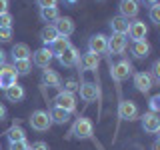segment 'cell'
I'll return each mask as SVG.
<instances>
[{
  "label": "cell",
  "instance_id": "ac0fdd59",
  "mask_svg": "<svg viewBox=\"0 0 160 150\" xmlns=\"http://www.w3.org/2000/svg\"><path fill=\"white\" fill-rule=\"evenodd\" d=\"M4 96H6L8 102H14V104H18V102H22L24 98H26V90H24V86H20V84H12V86H8L6 90H4Z\"/></svg>",
  "mask_w": 160,
  "mask_h": 150
},
{
  "label": "cell",
  "instance_id": "ab89813d",
  "mask_svg": "<svg viewBox=\"0 0 160 150\" xmlns=\"http://www.w3.org/2000/svg\"><path fill=\"white\" fill-rule=\"evenodd\" d=\"M4 64H6V52L0 48V66H4Z\"/></svg>",
  "mask_w": 160,
  "mask_h": 150
},
{
  "label": "cell",
  "instance_id": "ffe728a7",
  "mask_svg": "<svg viewBox=\"0 0 160 150\" xmlns=\"http://www.w3.org/2000/svg\"><path fill=\"white\" fill-rule=\"evenodd\" d=\"M150 50H152V46H150L148 40H138V42H132L130 52H132V56L136 60H144L150 54Z\"/></svg>",
  "mask_w": 160,
  "mask_h": 150
},
{
  "label": "cell",
  "instance_id": "ba28073f",
  "mask_svg": "<svg viewBox=\"0 0 160 150\" xmlns=\"http://www.w3.org/2000/svg\"><path fill=\"white\" fill-rule=\"evenodd\" d=\"M118 16H122V18H136L138 16V12H140V2L138 0H120V4H118Z\"/></svg>",
  "mask_w": 160,
  "mask_h": 150
},
{
  "label": "cell",
  "instance_id": "83f0119b",
  "mask_svg": "<svg viewBox=\"0 0 160 150\" xmlns=\"http://www.w3.org/2000/svg\"><path fill=\"white\" fill-rule=\"evenodd\" d=\"M6 136H8V142H18V140H26V132L20 126H12L6 132Z\"/></svg>",
  "mask_w": 160,
  "mask_h": 150
},
{
  "label": "cell",
  "instance_id": "44dd1931",
  "mask_svg": "<svg viewBox=\"0 0 160 150\" xmlns=\"http://www.w3.org/2000/svg\"><path fill=\"white\" fill-rule=\"evenodd\" d=\"M48 116H50V120H52V124H66L70 120V112H66L64 108L56 106V104H52L50 110H48Z\"/></svg>",
  "mask_w": 160,
  "mask_h": 150
},
{
  "label": "cell",
  "instance_id": "6da1fadb",
  "mask_svg": "<svg viewBox=\"0 0 160 150\" xmlns=\"http://www.w3.org/2000/svg\"><path fill=\"white\" fill-rule=\"evenodd\" d=\"M76 140H90L94 134V126H92V120L86 118V116H78L76 122L72 124V130H70Z\"/></svg>",
  "mask_w": 160,
  "mask_h": 150
},
{
  "label": "cell",
  "instance_id": "d590c367",
  "mask_svg": "<svg viewBox=\"0 0 160 150\" xmlns=\"http://www.w3.org/2000/svg\"><path fill=\"white\" fill-rule=\"evenodd\" d=\"M64 90L74 94V92L78 90V82H76V80H66V82H64Z\"/></svg>",
  "mask_w": 160,
  "mask_h": 150
},
{
  "label": "cell",
  "instance_id": "d4e9b609",
  "mask_svg": "<svg viewBox=\"0 0 160 150\" xmlns=\"http://www.w3.org/2000/svg\"><path fill=\"white\" fill-rule=\"evenodd\" d=\"M56 38H58V32H56V28H54V24H46V26L40 30V40H42L46 46H50Z\"/></svg>",
  "mask_w": 160,
  "mask_h": 150
},
{
  "label": "cell",
  "instance_id": "e575fe53",
  "mask_svg": "<svg viewBox=\"0 0 160 150\" xmlns=\"http://www.w3.org/2000/svg\"><path fill=\"white\" fill-rule=\"evenodd\" d=\"M30 150H50L48 142H44V140H36V142L30 144Z\"/></svg>",
  "mask_w": 160,
  "mask_h": 150
},
{
  "label": "cell",
  "instance_id": "f35d334b",
  "mask_svg": "<svg viewBox=\"0 0 160 150\" xmlns=\"http://www.w3.org/2000/svg\"><path fill=\"white\" fill-rule=\"evenodd\" d=\"M6 114H8V112H6V106H4V104L0 102V122H2V120L6 118Z\"/></svg>",
  "mask_w": 160,
  "mask_h": 150
},
{
  "label": "cell",
  "instance_id": "4316f807",
  "mask_svg": "<svg viewBox=\"0 0 160 150\" xmlns=\"http://www.w3.org/2000/svg\"><path fill=\"white\" fill-rule=\"evenodd\" d=\"M12 68L16 70L18 76H26V74H30V70H32V62H30V58H26V60H14Z\"/></svg>",
  "mask_w": 160,
  "mask_h": 150
},
{
  "label": "cell",
  "instance_id": "1f68e13d",
  "mask_svg": "<svg viewBox=\"0 0 160 150\" xmlns=\"http://www.w3.org/2000/svg\"><path fill=\"white\" fill-rule=\"evenodd\" d=\"M152 72H150V76H152V80H154V84H158L160 82V60H154L152 62Z\"/></svg>",
  "mask_w": 160,
  "mask_h": 150
},
{
  "label": "cell",
  "instance_id": "b9f144b4",
  "mask_svg": "<svg viewBox=\"0 0 160 150\" xmlns=\"http://www.w3.org/2000/svg\"><path fill=\"white\" fill-rule=\"evenodd\" d=\"M152 150H160V142H158V140H154V144H152Z\"/></svg>",
  "mask_w": 160,
  "mask_h": 150
},
{
  "label": "cell",
  "instance_id": "4dcf8cb0",
  "mask_svg": "<svg viewBox=\"0 0 160 150\" xmlns=\"http://www.w3.org/2000/svg\"><path fill=\"white\" fill-rule=\"evenodd\" d=\"M148 106H150V112H154V114L160 112V94H154V96L148 100Z\"/></svg>",
  "mask_w": 160,
  "mask_h": 150
},
{
  "label": "cell",
  "instance_id": "cb8c5ba5",
  "mask_svg": "<svg viewBox=\"0 0 160 150\" xmlns=\"http://www.w3.org/2000/svg\"><path fill=\"white\" fill-rule=\"evenodd\" d=\"M40 20L42 22H46V24H54L58 20L60 16V12H58V6H48V8H40Z\"/></svg>",
  "mask_w": 160,
  "mask_h": 150
},
{
  "label": "cell",
  "instance_id": "7c38bea8",
  "mask_svg": "<svg viewBox=\"0 0 160 150\" xmlns=\"http://www.w3.org/2000/svg\"><path fill=\"white\" fill-rule=\"evenodd\" d=\"M98 64H100V56H96L94 52H88L82 54L78 58V64L76 66L80 68V72H88V70H98Z\"/></svg>",
  "mask_w": 160,
  "mask_h": 150
},
{
  "label": "cell",
  "instance_id": "d6a6232c",
  "mask_svg": "<svg viewBox=\"0 0 160 150\" xmlns=\"http://www.w3.org/2000/svg\"><path fill=\"white\" fill-rule=\"evenodd\" d=\"M10 150H30V144L26 140H18V142H10Z\"/></svg>",
  "mask_w": 160,
  "mask_h": 150
},
{
  "label": "cell",
  "instance_id": "d6986e66",
  "mask_svg": "<svg viewBox=\"0 0 160 150\" xmlns=\"http://www.w3.org/2000/svg\"><path fill=\"white\" fill-rule=\"evenodd\" d=\"M42 84L48 88H62V78L56 70H50V68H44L42 72Z\"/></svg>",
  "mask_w": 160,
  "mask_h": 150
},
{
  "label": "cell",
  "instance_id": "484cf974",
  "mask_svg": "<svg viewBox=\"0 0 160 150\" xmlns=\"http://www.w3.org/2000/svg\"><path fill=\"white\" fill-rule=\"evenodd\" d=\"M68 46H70V40H68L66 36H58V38L54 40V42L50 44L48 48H50V52H52L54 56L58 58V56H60V54H62V52H64V50H66Z\"/></svg>",
  "mask_w": 160,
  "mask_h": 150
},
{
  "label": "cell",
  "instance_id": "74e56055",
  "mask_svg": "<svg viewBox=\"0 0 160 150\" xmlns=\"http://www.w3.org/2000/svg\"><path fill=\"white\" fill-rule=\"evenodd\" d=\"M8 0H0V14H4V12H8Z\"/></svg>",
  "mask_w": 160,
  "mask_h": 150
},
{
  "label": "cell",
  "instance_id": "603a6c76",
  "mask_svg": "<svg viewBox=\"0 0 160 150\" xmlns=\"http://www.w3.org/2000/svg\"><path fill=\"white\" fill-rule=\"evenodd\" d=\"M108 24H110V30H112V34H124V36L128 34L130 22H128L126 18H122V16H114Z\"/></svg>",
  "mask_w": 160,
  "mask_h": 150
},
{
  "label": "cell",
  "instance_id": "7402d4cb",
  "mask_svg": "<svg viewBox=\"0 0 160 150\" xmlns=\"http://www.w3.org/2000/svg\"><path fill=\"white\" fill-rule=\"evenodd\" d=\"M10 56H12V62H14V60H26V58L32 56V50H30L28 44L16 42L12 46V50H10Z\"/></svg>",
  "mask_w": 160,
  "mask_h": 150
},
{
  "label": "cell",
  "instance_id": "ee69618b",
  "mask_svg": "<svg viewBox=\"0 0 160 150\" xmlns=\"http://www.w3.org/2000/svg\"><path fill=\"white\" fill-rule=\"evenodd\" d=\"M68 2H74V0H68Z\"/></svg>",
  "mask_w": 160,
  "mask_h": 150
},
{
  "label": "cell",
  "instance_id": "2e32d148",
  "mask_svg": "<svg viewBox=\"0 0 160 150\" xmlns=\"http://www.w3.org/2000/svg\"><path fill=\"white\" fill-rule=\"evenodd\" d=\"M54 28H56L58 36H70L74 32V20L70 16H58V20L54 22Z\"/></svg>",
  "mask_w": 160,
  "mask_h": 150
},
{
  "label": "cell",
  "instance_id": "3957f363",
  "mask_svg": "<svg viewBox=\"0 0 160 150\" xmlns=\"http://www.w3.org/2000/svg\"><path fill=\"white\" fill-rule=\"evenodd\" d=\"M128 46V38L124 34H112V36H106V52L116 56V54H122Z\"/></svg>",
  "mask_w": 160,
  "mask_h": 150
},
{
  "label": "cell",
  "instance_id": "8992f818",
  "mask_svg": "<svg viewBox=\"0 0 160 150\" xmlns=\"http://www.w3.org/2000/svg\"><path fill=\"white\" fill-rule=\"evenodd\" d=\"M54 104L60 108H64L66 112L74 114L76 112V96H74L72 92H66V90H60L56 94V98H54Z\"/></svg>",
  "mask_w": 160,
  "mask_h": 150
},
{
  "label": "cell",
  "instance_id": "836d02e7",
  "mask_svg": "<svg viewBox=\"0 0 160 150\" xmlns=\"http://www.w3.org/2000/svg\"><path fill=\"white\" fill-rule=\"evenodd\" d=\"M12 40V28H0V42H10Z\"/></svg>",
  "mask_w": 160,
  "mask_h": 150
},
{
  "label": "cell",
  "instance_id": "7bdbcfd3",
  "mask_svg": "<svg viewBox=\"0 0 160 150\" xmlns=\"http://www.w3.org/2000/svg\"><path fill=\"white\" fill-rule=\"evenodd\" d=\"M96 2H106V0H96Z\"/></svg>",
  "mask_w": 160,
  "mask_h": 150
},
{
  "label": "cell",
  "instance_id": "7a4b0ae2",
  "mask_svg": "<svg viewBox=\"0 0 160 150\" xmlns=\"http://www.w3.org/2000/svg\"><path fill=\"white\" fill-rule=\"evenodd\" d=\"M28 122H30V128L36 130V132H46V130L52 126V120H50L46 110H34V112L30 114Z\"/></svg>",
  "mask_w": 160,
  "mask_h": 150
},
{
  "label": "cell",
  "instance_id": "f546056e",
  "mask_svg": "<svg viewBox=\"0 0 160 150\" xmlns=\"http://www.w3.org/2000/svg\"><path fill=\"white\" fill-rule=\"evenodd\" d=\"M12 22H14V18L10 12L0 14V28H12Z\"/></svg>",
  "mask_w": 160,
  "mask_h": 150
},
{
  "label": "cell",
  "instance_id": "30bf717a",
  "mask_svg": "<svg viewBox=\"0 0 160 150\" xmlns=\"http://www.w3.org/2000/svg\"><path fill=\"white\" fill-rule=\"evenodd\" d=\"M140 124H142V130L146 134H158L160 132V118L154 112H144L142 118H140Z\"/></svg>",
  "mask_w": 160,
  "mask_h": 150
},
{
  "label": "cell",
  "instance_id": "9c48e42d",
  "mask_svg": "<svg viewBox=\"0 0 160 150\" xmlns=\"http://www.w3.org/2000/svg\"><path fill=\"white\" fill-rule=\"evenodd\" d=\"M118 116L122 120H126V122H132V120L138 118V106L136 102H132V100H122V102L118 104Z\"/></svg>",
  "mask_w": 160,
  "mask_h": 150
},
{
  "label": "cell",
  "instance_id": "60d3db41",
  "mask_svg": "<svg viewBox=\"0 0 160 150\" xmlns=\"http://www.w3.org/2000/svg\"><path fill=\"white\" fill-rule=\"evenodd\" d=\"M140 4H144V6H152V4H156L158 0H138Z\"/></svg>",
  "mask_w": 160,
  "mask_h": 150
},
{
  "label": "cell",
  "instance_id": "277c9868",
  "mask_svg": "<svg viewBox=\"0 0 160 150\" xmlns=\"http://www.w3.org/2000/svg\"><path fill=\"white\" fill-rule=\"evenodd\" d=\"M132 74H134V68H132V62H128V60H120L114 66H110V76L116 82H124Z\"/></svg>",
  "mask_w": 160,
  "mask_h": 150
},
{
  "label": "cell",
  "instance_id": "8fae6325",
  "mask_svg": "<svg viewBox=\"0 0 160 150\" xmlns=\"http://www.w3.org/2000/svg\"><path fill=\"white\" fill-rule=\"evenodd\" d=\"M16 80H18V74H16V70L12 68V64L0 66V88L2 90H6L8 86L16 84Z\"/></svg>",
  "mask_w": 160,
  "mask_h": 150
},
{
  "label": "cell",
  "instance_id": "e0dca14e",
  "mask_svg": "<svg viewBox=\"0 0 160 150\" xmlns=\"http://www.w3.org/2000/svg\"><path fill=\"white\" fill-rule=\"evenodd\" d=\"M88 50L90 52H94L96 56H100V54H106V36L104 34H94V36H90L88 40Z\"/></svg>",
  "mask_w": 160,
  "mask_h": 150
},
{
  "label": "cell",
  "instance_id": "8d00e7d4",
  "mask_svg": "<svg viewBox=\"0 0 160 150\" xmlns=\"http://www.w3.org/2000/svg\"><path fill=\"white\" fill-rule=\"evenodd\" d=\"M36 4L40 8H48V6H56L58 0H36Z\"/></svg>",
  "mask_w": 160,
  "mask_h": 150
},
{
  "label": "cell",
  "instance_id": "4fadbf2b",
  "mask_svg": "<svg viewBox=\"0 0 160 150\" xmlns=\"http://www.w3.org/2000/svg\"><path fill=\"white\" fill-rule=\"evenodd\" d=\"M78 58H80V54H78V48L70 44V46H68V48H66V50H64V52L58 56V62L62 64L64 68H74V66L78 64Z\"/></svg>",
  "mask_w": 160,
  "mask_h": 150
},
{
  "label": "cell",
  "instance_id": "5bb4252c",
  "mask_svg": "<svg viewBox=\"0 0 160 150\" xmlns=\"http://www.w3.org/2000/svg\"><path fill=\"white\" fill-rule=\"evenodd\" d=\"M78 92H80V98H82L84 102H94V100L100 96V90L94 82H80Z\"/></svg>",
  "mask_w": 160,
  "mask_h": 150
},
{
  "label": "cell",
  "instance_id": "5b68a950",
  "mask_svg": "<svg viewBox=\"0 0 160 150\" xmlns=\"http://www.w3.org/2000/svg\"><path fill=\"white\" fill-rule=\"evenodd\" d=\"M54 60V54L50 52L48 46H42L38 50H34L32 56H30V62L32 66H38V68H50V62Z\"/></svg>",
  "mask_w": 160,
  "mask_h": 150
},
{
  "label": "cell",
  "instance_id": "f1b7e54d",
  "mask_svg": "<svg viewBox=\"0 0 160 150\" xmlns=\"http://www.w3.org/2000/svg\"><path fill=\"white\" fill-rule=\"evenodd\" d=\"M148 16H150V22L152 24H160V4L156 2V4H152L150 6V10H148Z\"/></svg>",
  "mask_w": 160,
  "mask_h": 150
},
{
  "label": "cell",
  "instance_id": "9a60e30c",
  "mask_svg": "<svg viewBox=\"0 0 160 150\" xmlns=\"http://www.w3.org/2000/svg\"><path fill=\"white\" fill-rule=\"evenodd\" d=\"M128 36H130V40H132V42L146 40V36H148V26L142 22V20H134V22H130Z\"/></svg>",
  "mask_w": 160,
  "mask_h": 150
},
{
  "label": "cell",
  "instance_id": "52a82bcc",
  "mask_svg": "<svg viewBox=\"0 0 160 150\" xmlns=\"http://www.w3.org/2000/svg\"><path fill=\"white\" fill-rule=\"evenodd\" d=\"M132 82H134V86H136V90L142 92V94L150 92V88L156 86L152 76H150V72H134L132 74Z\"/></svg>",
  "mask_w": 160,
  "mask_h": 150
}]
</instances>
